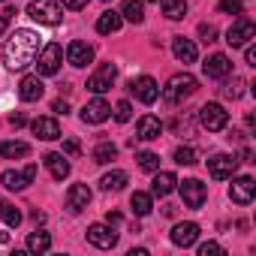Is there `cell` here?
I'll list each match as a JSON object with an SVG mask.
<instances>
[{"label":"cell","mask_w":256,"mask_h":256,"mask_svg":"<svg viewBox=\"0 0 256 256\" xmlns=\"http://www.w3.org/2000/svg\"><path fill=\"white\" fill-rule=\"evenodd\" d=\"M114 157H118V148H114L112 142H100V145L94 148V163H100V166L112 163Z\"/></svg>","instance_id":"33"},{"label":"cell","mask_w":256,"mask_h":256,"mask_svg":"<svg viewBox=\"0 0 256 256\" xmlns=\"http://www.w3.org/2000/svg\"><path fill=\"white\" fill-rule=\"evenodd\" d=\"M6 241H10V235H6V232H0V244H6Z\"/></svg>","instance_id":"47"},{"label":"cell","mask_w":256,"mask_h":256,"mask_svg":"<svg viewBox=\"0 0 256 256\" xmlns=\"http://www.w3.org/2000/svg\"><path fill=\"white\" fill-rule=\"evenodd\" d=\"M199 124L205 126L208 133H220V130H226V124H229V112L220 102H205L199 108Z\"/></svg>","instance_id":"4"},{"label":"cell","mask_w":256,"mask_h":256,"mask_svg":"<svg viewBox=\"0 0 256 256\" xmlns=\"http://www.w3.org/2000/svg\"><path fill=\"white\" fill-rule=\"evenodd\" d=\"M196 238H199V226L196 223H178L172 229V244L175 247H190V244H196Z\"/></svg>","instance_id":"21"},{"label":"cell","mask_w":256,"mask_h":256,"mask_svg":"<svg viewBox=\"0 0 256 256\" xmlns=\"http://www.w3.org/2000/svg\"><path fill=\"white\" fill-rule=\"evenodd\" d=\"M208 253H223V247H220L217 241H205V244L199 247V256H208Z\"/></svg>","instance_id":"40"},{"label":"cell","mask_w":256,"mask_h":256,"mask_svg":"<svg viewBox=\"0 0 256 256\" xmlns=\"http://www.w3.org/2000/svg\"><path fill=\"white\" fill-rule=\"evenodd\" d=\"M130 90H133L136 100L145 102V106H154L157 96H160V84H157L151 76H139V78H133V82H130Z\"/></svg>","instance_id":"10"},{"label":"cell","mask_w":256,"mask_h":256,"mask_svg":"<svg viewBox=\"0 0 256 256\" xmlns=\"http://www.w3.org/2000/svg\"><path fill=\"white\" fill-rule=\"evenodd\" d=\"M66 60H70L72 66H78V70H82V66H88V64L94 60V46L78 42V40H76V42H70V46H66Z\"/></svg>","instance_id":"17"},{"label":"cell","mask_w":256,"mask_h":256,"mask_svg":"<svg viewBox=\"0 0 256 256\" xmlns=\"http://www.w3.org/2000/svg\"><path fill=\"white\" fill-rule=\"evenodd\" d=\"M235 169H238V157H232V154H214V157L208 160V172H211V178H217V181L232 178Z\"/></svg>","instance_id":"13"},{"label":"cell","mask_w":256,"mask_h":256,"mask_svg":"<svg viewBox=\"0 0 256 256\" xmlns=\"http://www.w3.org/2000/svg\"><path fill=\"white\" fill-rule=\"evenodd\" d=\"M126 172H120V169H114V172H106L102 178H100V187L102 190H124L126 187Z\"/></svg>","instance_id":"31"},{"label":"cell","mask_w":256,"mask_h":256,"mask_svg":"<svg viewBox=\"0 0 256 256\" xmlns=\"http://www.w3.org/2000/svg\"><path fill=\"white\" fill-rule=\"evenodd\" d=\"M36 54H40V34L36 30H28V28L16 30L6 40V46H4V64L12 72H24L36 60Z\"/></svg>","instance_id":"1"},{"label":"cell","mask_w":256,"mask_h":256,"mask_svg":"<svg viewBox=\"0 0 256 256\" xmlns=\"http://www.w3.org/2000/svg\"><path fill=\"white\" fill-rule=\"evenodd\" d=\"M175 163L178 166H193L196 163V151L193 148H178L175 151Z\"/></svg>","instance_id":"37"},{"label":"cell","mask_w":256,"mask_h":256,"mask_svg":"<svg viewBox=\"0 0 256 256\" xmlns=\"http://www.w3.org/2000/svg\"><path fill=\"white\" fill-rule=\"evenodd\" d=\"M30 130H34L40 139H46V142L60 139V124H58L54 118H36V120L30 124Z\"/></svg>","instance_id":"20"},{"label":"cell","mask_w":256,"mask_h":256,"mask_svg":"<svg viewBox=\"0 0 256 256\" xmlns=\"http://www.w3.org/2000/svg\"><path fill=\"white\" fill-rule=\"evenodd\" d=\"M120 18L124 22H133V24H142L145 22V4H142V0H124Z\"/></svg>","instance_id":"25"},{"label":"cell","mask_w":256,"mask_h":256,"mask_svg":"<svg viewBox=\"0 0 256 256\" xmlns=\"http://www.w3.org/2000/svg\"><path fill=\"white\" fill-rule=\"evenodd\" d=\"M253 196H256V181L250 178V175H232V187H229V199L235 202V205H250L253 202Z\"/></svg>","instance_id":"8"},{"label":"cell","mask_w":256,"mask_h":256,"mask_svg":"<svg viewBox=\"0 0 256 256\" xmlns=\"http://www.w3.org/2000/svg\"><path fill=\"white\" fill-rule=\"evenodd\" d=\"M78 151H82V148H78L76 139H66V142H64V154H66V157H76Z\"/></svg>","instance_id":"43"},{"label":"cell","mask_w":256,"mask_h":256,"mask_svg":"<svg viewBox=\"0 0 256 256\" xmlns=\"http://www.w3.org/2000/svg\"><path fill=\"white\" fill-rule=\"evenodd\" d=\"M12 16H16L12 10H4V12H0V36H4V30L10 28V22H12Z\"/></svg>","instance_id":"41"},{"label":"cell","mask_w":256,"mask_h":256,"mask_svg":"<svg viewBox=\"0 0 256 256\" xmlns=\"http://www.w3.org/2000/svg\"><path fill=\"white\" fill-rule=\"evenodd\" d=\"M46 169L52 172V178H58V181H64L66 175H70V160L64 157V154H46Z\"/></svg>","instance_id":"24"},{"label":"cell","mask_w":256,"mask_h":256,"mask_svg":"<svg viewBox=\"0 0 256 256\" xmlns=\"http://www.w3.org/2000/svg\"><path fill=\"white\" fill-rule=\"evenodd\" d=\"M90 187L88 184H72L70 190H66V208L72 211V214H82L88 205H90Z\"/></svg>","instance_id":"15"},{"label":"cell","mask_w":256,"mask_h":256,"mask_svg":"<svg viewBox=\"0 0 256 256\" xmlns=\"http://www.w3.org/2000/svg\"><path fill=\"white\" fill-rule=\"evenodd\" d=\"M196 90H199L196 76H190V72H175V76L166 82V88H163V100H166L169 106H178V102H184L187 96H193Z\"/></svg>","instance_id":"2"},{"label":"cell","mask_w":256,"mask_h":256,"mask_svg":"<svg viewBox=\"0 0 256 256\" xmlns=\"http://www.w3.org/2000/svg\"><path fill=\"white\" fill-rule=\"evenodd\" d=\"M0 220H4L6 226H18L22 223V211L12 202H0Z\"/></svg>","instance_id":"34"},{"label":"cell","mask_w":256,"mask_h":256,"mask_svg":"<svg viewBox=\"0 0 256 256\" xmlns=\"http://www.w3.org/2000/svg\"><path fill=\"white\" fill-rule=\"evenodd\" d=\"M34 64H36L40 76H54L60 70V64H64V48L58 42H48L46 48H40V54H36Z\"/></svg>","instance_id":"5"},{"label":"cell","mask_w":256,"mask_h":256,"mask_svg":"<svg viewBox=\"0 0 256 256\" xmlns=\"http://www.w3.org/2000/svg\"><path fill=\"white\" fill-rule=\"evenodd\" d=\"M256 40V24L250 22V18H238L229 30H226V42L232 46V48H241V46H247V42H253Z\"/></svg>","instance_id":"7"},{"label":"cell","mask_w":256,"mask_h":256,"mask_svg":"<svg viewBox=\"0 0 256 256\" xmlns=\"http://www.w3.org/2000/svg\"><path fill=\"white\" fill-rule=\"evenodd\" d=\"M217 10L226 12V16H241L244 4H241V0H220V6H217Z\"/></svg>","instance_id":"38"},{"label":"cell","mask_w":256,"mask_h":256,"mask_svg":"<svg viewBox=\"0 0 256 256\" xmlns=\"http://www.w3.org/2000/svg\"><path fill=\"white\" fill-rule=\"evenodd\" d=\"M175 187H178V178H175L172 172H160V169H157V175H154V181H151V193H154V196H169Z\"/></svg>","instance_id":"23"},{"label":"cell","mask_w":256,"mask_h":256,"mask_svg":"<svg viewBox=\"0 0 256 256\" xmlns=\"http://www.w3.org/2000/svg\"><path fill=\"white\" fill-rule=\"evenodd\" d=\"M28 16L34 22H40V24L54 28L64 18V6L58 4V0H30V4H28Z\"/></svg>","instance_id":"3"},{"label":"cell","mask_w":256,"mask_h":256,"mask_svg":"<svg viewBox=\"0 0 256 256\" xmlns=\"http://www.w3.org/2000/svg\"><path fill=\"white\" fill-rule=\"evenodd\" d=\"M120 24H124V18H120V12H114V10H108V12H102L100 18H96V30L100 34H118L120 30Z\"/></svg>","instance_id":"26"},{"label":"cell","mask_w":256,"mask_h":256,"mask_svg":"<svg viewBox=\"0 0 256 256\" xmlns=\"http://www.w3.org/2000/svg\"><path fill=\"white\" fill-rule=\"evenodd\" d=\"M244 60H247V66H256V46H253V42H247V48H244Z\"/></svg>","instance_id":"42"},{"label":"cell","mask_w":256,"mask_h":256,"mask_svg":"<svg viewBox=\"0 0 256 256\" xmlns=\"http://www.w3.org/2000/svg\"><path fill=\"white\" fill-rule=\"evenodd\" d=\"M178 190H181V199H184V205L187 208H202L205 205V196H208V190H205V184L202 181H196V178H187L184 184H178Z\"/></svg>","instance_id":"11"},{"label":"cell","mask_w":256,"mask_h":256,"mask_svg":"<svg viewBox=\"0 0 256 256\" xmlns=\"http://www.w3.org/2000/svg\"><path fill=\"white\" fill-rule=\"evenodd\" d=\"M28 154H30L28 142H16V139L0 142V157H4V160H18V157H28Z\"/></svg>","instance_id":"27"},{"label":"cell","mask_w":256,"mask_h":256,"mask_svg":"<svg viewBox=\"0 0 256 256\" xmlns=\"http://www.w3.org/2000/svg\"><path fill=\"white\" fill-rule=\"evenodd\" d=\"M151 4H160V0H151Z\"/></svg>","instance_id":"48"},{"label":"cell","mask_w":256,"mask_h":256,"mask_svg":"<svg viewBox=\"0 0 256 256\" xmlns=\"http://www.w3.org/2000/svg\"><path fill=\"white\" fill-rule=\"evenodd\" d=\"M28 250H30V253H48V250H52V235L42 232V229L30 232V235H28Z\"/></svg>","instance_id":"29"},{"label":"cell","mask_w":256,"mask_h":256,"mask_svg":"<svg viewBox=\"0 0 256 256\" xmlns=\"http://www.w3.org/2000/svg\"><path fill=\"white\" fill-rule=\"evenodd\" d=\"M88 0H64V10H84Z\"/></svg>","instance_id":"44"},{"label":"cell","mask_w":256,"mask_h":256,"mask_svg":"<svg viewBox=\"0 0 256 256\" xmlns=\"http://www.w3.org/2000/svg\"><path fill=\"white\" fill-rule=\"evenodd\" d=\"M4 4H10V0H4Z\"/></svg>","instance_id":"49"},{"label":"cell","mask_w":256,"mask_h":256,"mask_svg":"<svg viewBox=\"0 0 256 256\" xmlns=\"http://www.w3.org/2000/svg\"><path fill=\"white\" fill-rule=\"evenodd\" d=\"M114 78H118V66H114V64H100V66L94 70V76L88 78V90L96 94V96H102V94L114 84Z\"/></svg>","instance_id":"6"},{"label":"cell","mask_w":256,"mask_h":256,"mask_svg":"<svg viewBox=\"0 0 256 256\" xmlns=\"http://www.w3.org/2000/svg\"><path fill=\"white\" fill-rule=\"evenodd\" d=\"M108 114H112V106H108L102 96L90 100V102L82 108V120H84V124H102V120H108Z\"/></svg>","instance_id":"16"},{"label":"cell","mask_w":256,"mask_h":256,"mask_svg":"<svg viewBox=\"0 0 256 256\" xmlns=\"http://www.w3.org/2000/svg\"><path fill=\"white\" fill-rule=\"evenodd\" d=\"M42 94H46V84H42L40 76H24V78H22L18 96H22L24 102H36V100H42Z\"/></svg>","instance_id":"18"},{"label":"cell","mask_w":256,"mask_h":256,"mask_svg":"<svg viewBox=\"0 0 256 256\" xmlns=\"http://www.w3.org/2000/svg\"><path fill=\"white\" fill-rule=\"evenodd\" d=\"M112 112H114V120H118V124H126V120L133 118V106H130V100H120Z\"/></svg>","instance_id":"36"},{"label":"cell","mask_w":256,"mask_h":256,"mask_svg":"<svg viewBox=\"0 0 256 256\" xmlns=\"http://www.w3.org/2000/svg\"><path fill=\"white\" fill-rule=\"evenodd\" d=\"M160 6H163V16L172 22H181L187 16V0H160Z\"/></svg>","instance_id":"30"},{"label":"cell","mask_w":256,"mask_h":256,"mask_svg":"<svg viewBox=\"0 0 256 256\" xmlns=\"http://www.w3.org/2000/svg\"><path fill=\"white\" fill-rule=\"evenodd\" d=\"M52 108H54L58 114H66V112H70V106H66V100H54V106H52Z\"/></svg>","instance_id":"46"},{"label":"cell","mask_w":256,"mask_h":256,"mask_svg":"<svg viewBox=\"0 0 256 256\" xmlns=\"http://www.w3.org/2000/svg\"><path fill=\"white\" fill-rule=\"evenodd\" d=\"M106 4H108V0H106Z\"/></svg>","instance_id":"50"},{"label":"cell","mask_w":256,"mask_h":256,"mask_svg":"<svg viewBox=\"0 0 256 256\" xmlns=\"http://www.w3.org/2000/svg\"><path fill=\"white\" fill-rule=\"evenodd\" d=\"M172 54H175L181 64H193L199 52H196V42H193V40H187V36H175V40H172Z\"/></svg>","instance_id":"22"},{"label":"cell","mask_w":256,"mask_h":256,"mask_svg":"<svg viewBox=\"0 0 256 256\" xmlns=\"http://www.w3.org/2000/svg\"><path fill=\"white\" fill-rule=\"evenodd\" d=\"M202 72H205V78H226V76H232V60L226 58V54H211V58H205V64H202Z\"/></svg>","instance_id":"14"},{"label":"cell","mask_w":256,"mask_h":256,"mask_svg":"<svg viewBox=\"0 0 256 256\" xmlns=\"http://www.w3.org/2000/svg\"><path fill=\"white\" fill-rule=\"evenodd\" d=\"M160 133H163L160 118H154V114L139 118V124H136V136H139L142 142H154V139H160Z\"/></svg>","instance_id":"19"},{"label":"cell","mask_w":256,"mask_h":256,"mask_svg":"<svg viewBox=\"0 0 256 256\" xmlns=\"http://www.w3.org/2000/svg\"><path fill=\"white\" fill-rule=\"evenodd\" d=\"M244 88H247V82H244V78H238V76H232V78H229V76H226V78H223L220 94H223L226 100H241V96H244Z\"/></svg>","instance_id":"28"},{"label":"cell","mask_w":256,"mask_h":256,"mask_svg":"<svg viewBox=\"0 0 256 256\" xmlns=\"http://www.w3.org/2000/svg\"><path fill=\"white\" fill-rule=\"evenodd\" d=\"M130 208H133L139 217L151 214V208H154V199H151V193H142V190H136V193L130 196Z\"/></svg>","instance_id":"32"},{"label":"cell","mask_w":256,"mask_h":256,"mask_svg":"<svg viewBox=\"0 0 256 256\" xmlns=\"http://www.w3.org/2000/svg\"><path fill=\"white\" fill-rule=\"evenodd\" d=\"M88 241L94 244V247H100V250H112L114 244H118V232L112 229V223L106 226V223H90L88 226Z\"/></svg>","instance_id":"12"},{"label":"cell","mask_w":256,"mask_h":256,"mask_svg":"<svg viewBox=\"0 0 256 256\" xmlns=\"http://www.w3.org/2000/svg\"><path fill=\"white\" fill-rule=\"evenodd\" d=\"M34 178H36V163H30V166H24L22 172H16V169H6L4 175H0V181H4V187L6 190H24L28 184H34Z\"/></svg>","instance_id":"9"},{"label":"cell","mask_w":256,"mask_h":256,"mask_svg":"<svg viewBox=\"0 0 256 256\" xmlns=\"http://www.w3.org/2000/svg\"><path fill=\"white\" fill-rule=\"evenodd\" d=\"M10 124L18 130V126H24V124H28V118H24V114H10Z\"/></svg>","instance_id":"45"},{"label":"cell","mask_w":256,"mask_h":256,"mask_svg":"<svg viewBox=\"0 0 256 256\" xmlns=\"http://www.w3.org/2000/svg\"><path fill=\"white\" fill-rule=\"evenodd\" d=\"M199 36H202V42H214L217 40V28L214 24H199Z\"/></svg>","instance_id":"39"},{"label":"cell","mask_w":256,"mask_h":256,"mask_svg":"<svg viewBox=\"0 0 256 256\" xmlns=\"http://www.w3.org/2000/svg\"><path fill=\"white\" fill-rule=\"evenodd\" d=\"M136 160H139V169H142V172H157V169H160V157H157L154 151H139Z\"/></svg>","instance_id":"35"}]
</instances>
